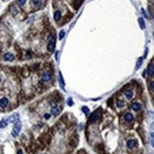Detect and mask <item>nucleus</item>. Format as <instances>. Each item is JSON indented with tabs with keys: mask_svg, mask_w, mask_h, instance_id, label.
Listing matches in <instances>:
<instances>
[{
	"mask_svg": "<svg viewBox=\"0 0 154 154\" xmlns=\"http://www.w3.org/2000/svg\"><path fill=\"white\" fill-rule=\"evenodd\" d=\"M21 122L18 120V121H16L15 123H14V128H13V132H12V135L14 136V137H16L18 134H19V132H20V130H21Z\"/></svg>",
	"mask_w": 154,
	"mask_h": 154,
	"instance_id": "nucleus-1",
	"label": "nucleus"
},
{
	"mask_svg": "<svg viewBox=\"0 0 154 154\" xmlns=\"http://www.w3.org/2000/svg\"><path fill=\"white\" fill-rule=\"evenodd\" d=\"M54 49H55V37L52 35L51 39L49 40V42L48 44V50L50 51V52H52L54 50Z\"/></svg>",
	"mask_w": 154,
	"mask_h": 154,
	"instance_id": "nucleus-2",
	"label": "nucleus"
},
{
	"mask_svg": "<svg viewBox=\"0 0 154 154\" xmlns=\"http://www.w3.org/2000/svg\"><path fill=\"white\" fill-rule=\"evenodd\" d=\"M99 118H100V113L95 111V112H93L92 114L91 115V117H90V119H89V122H90V123H95Z\"/></svg>",
	"mask_w": 154,
	"mask_h": 154,
	"instance_id": "nucleus-3",
	"label": "nucleus"
},
{
	"mask_svg": "<svg viewBox=\"0 0 154 154\" xmlns=\"http://www.w3.org/2000/svg\"><path fill=\"white\" fill-rule=\"evenodd\" d=\"M43 81L44 82H49L50 79H51V72H50V70H47L44 72V74H43Z\"/></svg>",
	"mask_w": 154,
	"mask_h": 154,
	"instance_id": "nucleus-4",
	"label": "nucleus"
},
{
	"mask_svg": "<svg viewBox=\"0 0 154 154\" xmlns=\"http://www.w3.org/2000/svg\"><path fill=\"white\" fill-rule=\"evenodd\" d=\"M8 120H9V123H15L16 121L19 120V115H18L17 113H14V114L12 115L11 117H9Z\"/></svg>",
	"mask_w": 154,
	"mask_h": 154,
	"instance_id": "nucleus-5",
	"label": "nucleus"
},
{
	"mask_svg": "<svg viewBox=\"0 0 154 154\" xmlns=\"http://www.w3.org/2000/svg\"><path fill=\"white\" fill-rule=\"evenodd\" d=\"M14 58V54H13V53H10V52H9V53H6L5 56H4V60H5V61H13Z\"/></svg>",
	"mask_w": 154,
	"mask_h": 154,
	"instance_id": "nucleus-6",
	"label": "nucleus"
},
{
	"mask_svg": "<svg viewBox=\"0 0 154 154\" xmlns=\"http://www.w3.org/2000/svg\"><path fill=\"white\" fill-rule=\"evenodd\" d=\"M8 104H9V100L7 98H2L0 100V107L1 108H6L8 106Z\"/></svg>",
	"mask_w": 154,
	"mask_h": 154,
	"instance_id": "nucleus-7",
	"label": "nucleus"
},
{
	"mask_svg": "<svg viewBox=\"0 0 154 154\" xmlns=\"http://www.w3.org/2000/svg\"><path fill=\"white\" fill-rule=\"evenodd\" d=\"M147 73L149 76H153L154 75V67H153V63H151L148 68H147Z\"/></svg>",
	"mask_w": 154,
	"mask_h": 154,
	"instance_id": "nucleus-8",
	"label": "nucleus"
},
{
	"mask_svg": "<svg viewBox=\"0 0 154 154\" xmlns=\"http://www.w3.org/2000/svg\"><path fill=\"white\" fill-rule=\"evenodd\" d=\"M8 124H9L8 118H3V119L0 121V127H1V128H4V127H6V126H8Z\"/></svg>",
	"mask_w": 154,
	"mask_h": 154,
	"instance_id": "nucleus-9",
	"label": "nucleus"
},
{
	"mask_svg": "<svg viewBox=\"0 0 154 154\" xmlns=\"http://www.w3.org/2000/svg\"><path fill=\"white\" fill-rule=\"evenodd\" d=\"M59 84H60V87H61L62 90L65 91V83H64V79H63V76H62L61 71H59Z\"/></svg>",
	"mask_w": 154,
	"mask_h": 154,
	"instance_id": "nucleus-10",
	"label": "nucleus"
},
{
	"mask_svg": "<svg viewBox=\"0 0 154 154\" xmlns=\"http://www.w3.org/2000/svg\"><path fill=\"white\" fill-rule=\"evenodd\" d=\"M131 108H132V109H133V110H135V111H138V110H140V109L142 108V106H141L139 103L134 102V103L131 105Z\"/></svg>",
	"mask_w": 154,
	"mask_h": 154,
	"instance_id": "nucleus-11",
	"label": "nucleus"
},
{
	"mask_svg": "<svg viewBox=\"0 0 154 154\" xmlns=\"http://www.w3.org/2000/svg\"><path fill=\"white\" fill-rule=\"evenodd\" d=\"M59 111H60V109L58 108V107H53V108H51V109H50V113H51L52 115H54V116L58 115Z\"/></svg>",
	"mask_w": 154,
	"mask_h": 154,
	"instance_id": "nucleus-12",
	"label": "nucleus"
},
{
	"mask_svg": "<svg viewBox=\"0 0 154 154\" xmlns=\"http://www.w3.org/2000/svg\"><path fill=\"white\" fill-rule=\"evenodd\" d=\"M125 120H126V122H131V121L133 120V115H132L131 113H126V114L125 115Z\"/></svg>",
	"mask_w": 154,
	"mask_h": 154,
	"instance_id": "nucleus-13",
	"label": "nucleus"
},
{
	"mask_svg": "<svg viewBox=\"0 0 154 154\" xmlns=\"http://www.w3.org/2000/svg\"><path fill=\"white\" fill-rule=\"evenodd\" d=\"M61 18V12L60 11H56L54 13V20L55 21H59Z\"/></svg>",
	"mask_w": 154,
	"mask_h": 154,
	"instance_id": "nucleus-14",
	"label": "nucleus"
},
{
	"mask_svg": "<svg viewBox=\"0 0 154 154\" xmlns=\"http://www.w3.org/2000/svg\"><path fill=\"white\" fill-rule=\"evenodd\" d=\"M135 145H136V143H135L134 140H129V141H127V147H128V148H133V147H135Z\"/></svg>",
	"mask_w": 154,
	"mask_h": 154,
	"instance_id": "nucleus-15",
	"label": "nucleus"
},
{
	"mask_svg": "<svg viewBox=\"0 0 154 154\" xmlns=\"http://www.w3.org/2000/svg\"><path fill=\"white\" fill-rule=\"evenodd\" d=\"M138 22H139V24H140V27H141V29H145V28H146L145 21H144V19H143L142 17H140V18H139Z\"/></svg>",
	"mask_w": 154,
	"mask_h": 154,
	"instance_id": "nucleus-16",
	"label": "nucleus"
},
{
	"mask_svg": "<svg viewBox=\"0 0 154 154\" xmlns=\"http://www.w3.org/2000/svg\"><path fill=\"white\" fill-rule=\"evenodd\" d=\"M125 95H126V97L127 99H130V98L132 97V95H133V92H132L131 91H126L125 92Z\"/></svg>",
	"mask_w": 154,
	"mask_h": 154,
	"instance_id": "nucleus-17",
	"label": "nucleus"
},
{
	"mask_svg": "<svg viewBox=\"0 0 154 154\" xmlns=\"http://www.w3.org/2000/svg\"><path fill=\"white\" fill-rule=\"evenodd\" d=\"M142 63H143V58H142V57H140V58L138 59V61H137V64H136V66H135V70H138L139 68L141 67Z\"/></svg>",
	"mask_w": 154,
	"mask_h": 154,
	"instance_id": "nucleus-18",
	"label": "nucleus"
},
{
	"mask_svg": "<svg viewBox=\"0 0 154 154\" xmlns=\"http://www.w3.org/2000/svg\"><path fill=\"white\" fill-rule=\"evenodd\" d=\"M41 3H42L41 0H34V1L32 2V5H33L34 7H39V6L41 5Z\"/></svg>",
	"mask_w": 154,
	"mask_h": 154,
	"instance_id": "nucleus-19",
	"label": "nucleus"
},
{
	"mask_svg": "<svg viewBox=\"0 0 154 154\" xmlns=\"http://www.w3.org/2000/svg\"><path fill=\"white\" fill-rule=\"evenodd\" d=\"M64 36H65V31H60V33H59V40H62L63 38H64Z\"/></svg>",
	"mask_w": 154,
	"mask_h": 154,
	"instance_id": "nucleus-20",
	"label": "nucleus"
},
{
	"mask_svg": "<svg viewBox=\"0 0 154 154\" xmlns=\"http://www.w3.org/2000/svg\"><path fill=\"white\" fill-rule=\"evenodd\" d=\"M82 111L84 112V113H86V114H89V108H87V107H83L82 108Z\"/></svg>",
	"mask_w": 154,
	"mask_h": 154,
	"instance_id": "nucleus-21",
	"label": "nucleus"
},
{
	"mask_svg": "<svg viewBox=\"0 0 154 154\" xmlns=\"http://www.w3.org/2000/svg\"><path fill=\"white\" fill-rule=\"evenodd\" d=\"M17 1H18V4L20 6H24L25 3H26V0H17Z\"/></svg>",
	"mask_w": 154,
	"mask_h": 154,
	"instance_id": "nucleus-22",
	"label": "nucleus"
},
{
	"mask_svg": "<svg viewBox=\"0 0 154 154\" xmlns=\"http://www.w3.org/2000/svg\"><path fill=\"white\" fill-rule=\"evenodd\" d=\"M68 105H69V106H72V101H71V98H69V99H68Z\"/></svg>",
	"mask_w": 154,
	"mask_h": 154,
	"instance_id": "nucleus-23",
	"label": "nucleus"
},
{
	"mask_svg": "<svg viewBox=\"0 0 154 154\" xmlns=\"http://www.w3.org/2000/svg\"><path fill=\"white\" fill-rule=\"evenodd\" d=\"M123 106H124V103L122 102V101L118 102V107H119V108H121V107H123Z\"/></svg>",
	"mask_w": 154,
	"mask_h": 154,
	"instance_id": "nucleus-24",
	"label": "nucleus"
},
{
	"mask_svg": "<svg viewBox=\"0 0 154 154\" xmlns=\"http://www.w3.org/2000/svg\"><path fill=\"white\" fill-rule=\"evenodd\" d=\"M153 87H154V83L151 82V83H150V91H153Z\"/></svg>",
	"mask_w": 154,
	"mask_h": 154,
	"instance_id": "nucleus-25",
	"label": "nucleus"
},
{
	"mask_svg": "<svg viewBox=\"0 0 154 154\" xmlns=\"http://www.w3.org/2000/svg\"><path fill=\"white\" fill-rule=\"evenodd\" d=\"M150 135H151V138H150V140H151V145L153 146V132H151Z\"/></svg>",
	"mask_w": 154,
	"mask_h": 154,
	"instance_id": "nucleus-26",
	"label": "nucleus"
},
{
	"mask_svg": "<svg viewBox=\"0 0 154 154\" xmlns=\"http://www.w3.org/2000/svg\"><path fill=\"white\" fill-rule=\"evenodd\" d=\"M45 118H46V119H49V114H48V113L45 114Z\"/></svg>",
	"mask_w": 154,
	"mask_h": 154,
	"instance_id": "nucleus-27",
	"label": "nucleus"
},
{
	"mask_svg": "<svg viewBox=\"0 0 154 154\" xmlns=\"http://www.w3.org/2000/svg\"><path fill=\"white\" fill-rule=\"evenodd\" d=\"M17 154H23V152H22V150H21V149H19V150L17 151Z\"/></svg>",
	"mask_w": 154,
	"mask_h": 154,
	"instance_id": "nucleus-28",
	"label": "nucleus"
},
{
	"mask_svg": "<svg viewBox=\"0 0 154 154\" xmlns=\"http://www.w3.org/2000/svg\"><path fill=\"white\" fill-rule=\"evenodd\" d=\"M73 1H75V2H77V1H79V0H73Z\"/></svg>",
	"mask_w": 154,
	"mask_h": 154,
	"instance_id": "nucleus-29",
	"label": "nucleus"
},
{
	"mask_svg": "<svg viewBox=\"0 0 154 154\" xmlns=\"http://www.w3.org/2000/svg\"><path fill=\"white\" fill-rule=\"evenodd\" d=\"M0 82H1V77H0Z\"/></svg>",
	"mask_w": 154,
	"mask_h": 154,
	"instance_id": "nucleus-30",
	"label": "nucleus"
}]
</instances>
